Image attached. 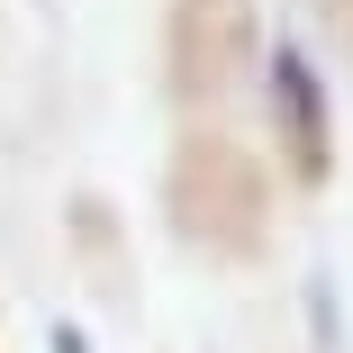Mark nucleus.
Segmentation results:
<instances>
[{
    "label": "nucleus",
    "instance_id": "nucleus-1",
    "mask_svg": "<svg viewBox=\"0 0 353 353\" xmlns=\"http://www.w3.org/2000/svg\"><path fill=\"white\" fill-rule=\"evenodd\" d=\"M272 82H281V109H290V127H299V172H326V109H308V63L299 54H281L272 63Z\"/></svg>",
    "mask_w": 353,
    "mask_h": 353
}]
</instances>
